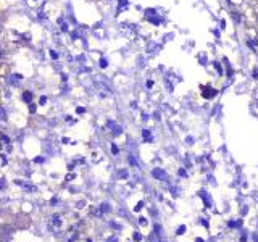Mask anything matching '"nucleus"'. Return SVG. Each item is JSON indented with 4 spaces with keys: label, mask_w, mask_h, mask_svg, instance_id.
<instances>
[{
    "label": "nucleus",
    "mask_w": 258,
    "mask_h": 242,
    "mask_svg": "<svg viewBox=\"0 0 258 242\" xmlns=\"http://www.w3.org/2000/svg\"><path fill=\"white\" fill-rule=\"evenodd\" d=\"M145 19H147L149 23L155 24V26H158V24L163 23V18H161V16L157 13V10H152V8L145 10Z\"/></svg>",
    "instance_id": "f257e3e1"
},
{
    "label": "nucleus",
    "mask_w": 258,
    "mask_h": 242,
    "mask_svg": "<svg viewBox=\"0 0 258 242\" xmlns=\"http://www.w3.org/2000/svg\"><path fill=\"white\" fill-rule=\"evenodd\" d=\"M119 29H121V32L124 34L126 37H134V34H136V26H134V24L121 23L119 24Z\"/></svg>",
    "instance_id": "f03ea898"
},
{
    "label": "nucleus",
    "mask_w": 258,
    "mask_h": 242,
    "mask_svg": "<svg viewBox=\"0 0 258 242\" xmlns=\"http://www.w3.org/2000/svg\"><path fill=\"white\" fill-rule=\"evenodd\" d=\"M216 94H218V91L213 89L211 86H205V87H202V97H203V99H213Z\"/></svg>",
    "instance_id": "7ed1b4c3"
},
{
    "label": "nucleus",
    "mask_w": 258,
    "mask_h": 242,
    "mask_svg": "<svg viewBox=\"0 0 258 242\" xmlns=\"http://www.w3.org/2000/svg\"><path fill=\"white\" fill-rule=\"evenodd\" d=\"M152 174H153L157 179H160V181H166V179H168L166 171H165V169H161V168H155L153 171H152Z\"/></svg>",
    "instance_id": "20e7f679"
},
{
    "label": "nucleus",
    "mask_w": 258,
    "mask_h": 242,
    "mask_svg": "<svg viewBox=\"0 0 258 242\" xmlns=\"http://www.w3.org/2000/svg\"><path fill=\"white\" fill-rule=\"evenodd\" d=\"M95 86L98 87V91H105L106 94H111V87L106 82H103L102 79H95Z\"/></svg>",
    "instance_id": "39448f33"
},
{
    "label": "nucleus",
    "mask_w": 258,
    "mask_h": 242,
    "mask_svg": "<svg viewBox=\"0 0 258 242\" xmlns=\"http://www.w3.org/2000/svg\"><path fill=\"white\" fill-rule=\"evenodd\" d=\"M108 126L111 127V133L115 134V136H119V134L123 133L121 126H119V124H115V123H113V121H108Z\"/></svg>",
    "instance_id": "423d86ee"
},
{
    "label": "nucleus",
    "mask_w": 258,
    "mask_h": 242,
    "mask_svg": "<svg viewBox=\"0 0 258 242\" xmlns=\"http://www.w3.org/2000/svg\"><path fill=\"white\" fill-rule=\"evenodd\" d=\"M129 8V0H118V13L123 12V10ZM116 13V15H118Z\"/></svg>",
    "instance_id": "0eeeda50"
},
{
    "label": "nucleus",
    "mask_w": 258,
    "mask_h": 242,
    "mask_svg": "<svg viewBox=\"0 0 258 242\" xmlns=\"http://www.w3.org/2000/svg\"><path fill=\"white\" fill-rule=\"evenodd\" d=\"M142 136H144V139H145V142H147V144L152 142V134H150V131H149V129H142Z\"/></svg>",
    "instance_id": "6e6552de"
},
{
    "label": "nucleus",
    "mask_w": 258,
    "mask_h": 242,
    "mask_svg": "<svg viewBox=\"0 0 258 242\" xmlns=\"http://www.w3.org/2000/svg\"><path fill=\"white\" fill-rule=\"evenodd\" d=\"M23 100L27 103H31V100H32V94H31L29 91H26V92H23Z\"/></svg>",
    "instance_id": "1a4fd4ad"
},
{
    "label": "nucleus",
    "mask_w": 258,
    "mask_h": 242,
    "mask_svg": "<svg viewBox=\"0 0 258 242\" xmlns=\"http://www.w3.org/2000/svg\"><path fill=\"white\" fill-rule=\"evenodd\" d=\"M213 66H215V70L219 73V74H223V66H221V63L219 61H213Z\"/></svg>",
    "instance_id": "9d476101"
},
{
    "label": "nucleus",
    "mask_w": 258,
    "mask_h": 242,
    "mask_svg": "<svg viewBox=\"0 0 258 242\" xmlns=\"http://www.w3.org/2000/svg\"><path fill=\"white\" fill-rule=\"evenodd\" d=\"M58 23H60V29L66 32V31H68V24H66V23H63V18H60V19H58Z\"/></svg>",
    "instance_id": "9b49d317"
},
{
    "label": "nucleus",
    "mask_w": 258,
    "mask_h": 242,
    "mask_svg": "<svg viewBox=\"0 0 258 242\" xmlns=\"http://www.w3.org/2000/svg\"><path fill=\"white\" fill-rule=\"evenodd\" d=\"M100 68H103V70L108 68V60L106 58H100Z\"/></svg>",
    "instance_id": "f8f14e48"
},
{
    "label": "nucleus",
    "mask_w": 258,
    "mask_h": 242,
    "mask_svg": "<svg viewBox=\"0 0 258 242\" xmlns=\"http://www.w3.org/2000/svg\"><path fill=\"white\" fill-rule=\"evenodd\" d=\"M52 221H53V224H55V226H60V224H61V221H60V216H58V215H55L53 218H52Z\"/></svg>",
    "instance_id": "ddd939ff"
},
{
    "label": "nucleus",
    "mask_w": 258,
    "mask_h": 242,
    "mask_svg": "<svg viewBox=\"0 0 258 242\" xmlns=\"http://www.w3.org/2000/svg\"><path fill=\"white\" fill-rule=\"evenodd\" d=\"M224 65H226V68H228V76L231 78V76H232V70H231V66H229V61L226 60V58H224Z\"/></svg>",
    "instance_id": "4468645a"
},
{
    "label": "nucleus",
    "mask_w": 258,
    "mask_h": 242,
    "mask_svg": "<svg viewBox=\"0 0 258 242\" xmlns=\"http://www.w3.org/2000/svg\"><path fill=\"white\" fill-rule=\"evenodd\" d=\"M111 153H113V155H118V153H119V148H118V147H116V145H115V144H113V145H111Z\"/></svg>",
    "instance_id": "2eb2a0df"
},
{
    "label": "nucleus",
    "mask_w": 258,
    "mask_h": 242,
    "mask_svg": "<svg viewBox=\"0 0 258 242\" xmlns=\"http://www.w3.org/2000/svg\"><path fill=\"white\" fill-rule=\"evenodd\" d=\"M232 18L236 19L237 23H240V16H239V13H237V12H232Z\"/></svg>",
    "instance_id": "dca6fc26"
},
{
    "label": "nucleus",
    "mask_w": 258,
    "mask_h": 242,
    "mask_svg": "<svg viewBox=\"0 0 258 242\" xmlns=\"http://www.w3.org/2000/svg\"><path fill=\"white\" fill-rule=\"evenodd\" d=\"M50 57L53 58V60H57V58H58V53H57L55 50H50Z\"/></svg>",
    "instance_id": "f3484780"
},
{
    "label": "nucleus",
    "mask_w": 258,
    "mask_h": 242,
    "mask_svg": "<svg viewBox=\"0 0 258 242\" xmlns=\"http://www.w3.org/2000/svg\"><path fill=\"white\" fill-rule=\"evenodd\" d=\"M45 102H47V97L42 95V97H40V103H39V105H45Z\"/></svg>",
    "instance_id": "a211bd4d"
},
{
    "label": "nucleus",
    "mask_w": 258,
    "mask_h": 242,
    "mask_svg": "<svg viewBox=\"0 0 258 242\" xmlns=\"http://www.w3.org/2000/svg\"><path fill=\"white\" fill-rule=\"evenodd\" d=\"M29 112H31V113L36 112V105H34V103H29Z\"/></svg>",
    "instance_id": "6ab92c4d"
},
{
    "label": "nucleus",
    "mask_w": 258,
    "mask_h": 242,
    "mask_svg": "<svg viewBox=\"0 0 258 242\" xmlns=\"http://www.w3.org/2000/svg\"><path fill=\"white\" fill-rule=\"evenodd\" d=\"M142 207H144V202H139V203H137V207H136L134 210H136V212H139V210L142 208Z\"/></svg>",
    "instance_id": "aec40b11"
},
{
    "label": "nucleus",
    "mask_w": 258,
    "mask_h": 242,
    "mask_svg": "<svg viewBox=\"0 0 258 242\" xmlns=\"http://www.w3.org/2000/svg\"><path fill=\"white\" fill-rule=\"evenodd\" d=\"M184 231H185V226H181V228H178V234H184Z\"/></svg>",
    "instance_id": "412c9836"
},
{
    "label": "nucleus",
    "mask_w": 258,
    "mask_h": 242,
    "mask_svg": "<svg viewBox=\"0 0 258 242\" xmlns=\"http://www.w3.org/2000/svg\"><path fill=\"white\" fill-rule=\"evenodd\" d=\"M140 239H142V236H140L139 233H136V234H134V241H140Z\"/></svg>",
    "instance_id": "4be33fe9"
},
{
    "label": "nucleus",
    "mask_w": 258,
    "mask_h": 242,
    "mask_svg": "<svg viewBox=\"0 0 258 242\" xmlns=\"http://www.w3.org/2000/svg\"><path fill=\"white\" fill-rule=\"evenodd\" d=\"M252 74H253V79H258V68H255V70H253Z\"/></svg>",
    "instance_id": "5701e85b"
},
{
    "label": "nucleus",
    "mask_w": 258,
    "mask_h": 242,
    "mask_svg": "<svg viewBox=\"0 0 258 242\" xmlns=\"http://www.w3.org/2000/svg\"><path fill=\"white\" fill-rule=\"evenodd\" d=\"M76 112L79 113V115H82V113H84V112H86V110H84V108H82V107H78V108H76Z\"/></svg>",
    "instance_id": "b1692460"
},
{
    "label": "nucleus",
    "mask_w": 258,
    "mask_h": 242,
    "mask_svg": "<svg viewBox=\"0 0 258 242\" xmlns=\"http://www.w3.org/2000/svg\"><path fill=\"white\" fill-rule=\"evenodd\" d=\"M249 47H250V48H253V50H257V47H255V42H252V40H249Z\"/></svg>",
    "instance_id": "393cba45"
},
{
    "label": "nucleus",
    "mask_w": 258,
    "mask_h": 242,
    "mask_svg": "<svg viewBox=\"0 0 258 242\" xmlns=\"http://www.w3.org/2000/svg\"><path fill=\"white\" fill-rule=\"evenodd\" d=\"M34 161H36V163H42L44 158H42V157H37V158H34Z\"/></svg>",
    "instance_id": "a878e982"
},
{
    "label": "nucleus",
    "mask_w": 258,
    "mask_h": 242,
    "mask_svg": "<svg viewBox=\"0 0 258 242\" xmlns=\"http://www.w3.org/2000/svg\"><path fill=\"white\" fill-rule=\"evenodd\" d=\"M139 223L142 224V226H145L147 224V221H145V218H139Z\"/></svg>",
    "instance_id": "bb28decb"
},
{
    "label": "nucleus",
    "mask_w": 258,
    "mask_h": 242,
    "mask_svg": "<svg viewBox=\"0 0 258 242\" xmlns=\"http://www.w3.org/2000/svg\"><path fill=\"white\" fill-rule=\"evenodd\" d=\"M147 87L152 89V87H153V81H147Z\"/></svg>",
    "instance_id": "cd10ccee"
},
{
    "label": "nucleus",
    "mask_w": 258,
    "mask_h": 242,
    "mask_svg": "<svg viewBox=\"0 0 258 242\" xmlns=\"http://www.w3.org/2000/svg\"><path fill=\"white\" fill-rule=\"evenodd\" d=\"M2 139H3V144H10V139H8V137H6V136H3Z\"/></svg>",
    "instance_id": "c85d7f7f"
},
{
    "label": "nucleus",
    "mask_w": 258,
    "mask_h": 242,
    "mask_svg": "<svg viewBox=\"0 0 258 242\" xmlns=\"http://www.w3.org/2000/svg\"><path fill=\"white\" fill-rule=\"evenodd\" d=\"M2 120H6V113H5V108H2Z\"/></svg>",
    "instance_id": "c756f323"
},
{
    "label": "nucleus",
    "mask_w": 258,
    "mask_h": 242,
    "mask_svg": "<svg viewBox=\"0 0 258 242\" xmlns=\"http://www.w3.org/2000/svg\"><path fill=\"white\" fill-rule=\"evenodd\" d=\"M61 81L66 82V81H68V76H66V74H61Z\"/></svg>",
    "instance_id": "7c9ffc66"
},
{
    "label": "nucleus",
    "mask_w": 258,
    "mask_h": 242,
    "mask_svg": "<svg viewBox=\"0 0 258 242\" xmlns=\"http://www.w3.org/2000/svg\"><path fill=\"white\" fill-rule=\"evenodd\" d=\"M61 142H63V144H70V139H68V137H63V139H61Z\"/></svg>",
    "instance_id": "2f4dec72"
},
{
    "label": "nucleus",
    "mask_w": 258,
    "mask_h": 242,
    "mask_svg": "<svg viewBox=\"0 0 258 242\" xmlns=\"http://www.w3.org/2000/svg\"><path fill=\"white\" fill-rule=\"evenodd\" d=\"M2 163L6 165V155H2Z\"/></svg>",
    "instance_id": "473e14b6"
},
{
    "label": "nucleus",
    "mask_w": 258,
    "mask_h": 242,
    "mask_svg": "<svg viewBox=\"0 0 258 242\" xmlns=\"http://www.w3.org/2000/svg\"><path fill=\"white\" fill-rule=\"evenodd\" d=\"M179 176H187V173H185L184 169H179Z\"/></svg>",
    "instance_id": "72a5a7b5"
},
{
    "label": "nucleus",
    "mask_w": 258,
    "mask_h": 242,
    "mask_svg": "<svg viewBox=\"0 0 258 242\" xmlns=\"http://www.w3.org/2000/svg\"><path fill=\"white\" fill-rule=\"evenodd\" d=\"M257 107H258V102H257Z\"/></svg>",
    "instance_id": "f704fd0d"
}]
</instances>
